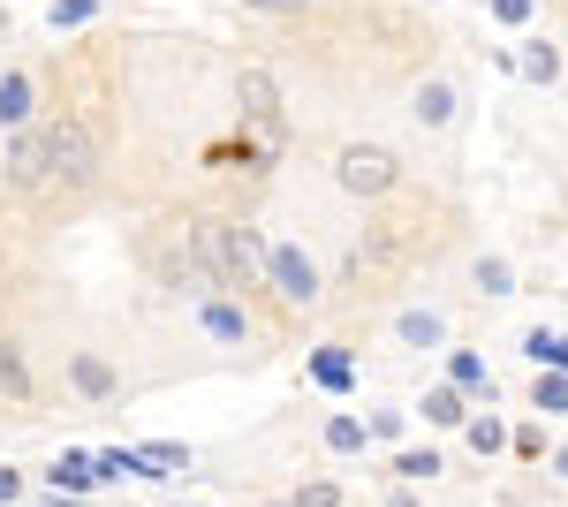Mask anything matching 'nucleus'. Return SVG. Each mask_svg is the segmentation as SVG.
<instances>
[{
	"mask_svg": "<svg viewBox=\"0 0 568 507\" xmlns=\"http://www.w3.org/2000/svg\"><path fill=\"white\" fill-rule=\"evenodd\" d=\"M45 182H53V168H45V122L31 129H16V144H8V190H16V197H39Z\"/></svg>",
	"mask_w": 568,
	"mask_h": 507,
	"instance_id": "obj_7",
	"label": "nucleus"
},
{
	"mask_svg": "<svg viewBox=\"0 0 568 507\" xmlns=\"http://www.w3.org/2000/svg\"><path fill=\"white\" fill-rule=\"evenodd\" d=\"M23 122H31V77L8 69L0 77V129H23Z\"/></svg>",
	"mask_w": 568,
	"mask_h": 507,
	"instance_id": "obj_12",
	"label": "nucleus"
},
{
	"mask_svg": "<svg viewBox=\"0 0 568 507\" xmlns=\"http://www.w3.org/2000/svg\"><path fill=\"white\" fill-rule=\"evenodd\" d=\"M538 409H546V417L568 409V372H538Z\"/></svg>",
	"mask_w": 568,
	"mask_h": 507,
	"instance_id": "obj_22",
	"label": "nucleus"
},
{
	"mask_svg": "<svg viewBox=\"0 0 568 507\" xmlns=\"http://www.w3.org/2000/svg\"><path fill=\"white\" fill-rule=\"evenodd\" d=\"M463 386H425V424H463Z\"/></svg>",
	"mask_w": 568,
	"mask_h": 507,
	"instance_id": "obj_15",
	"label": "nucleus"
},
{
	"mask_svg": "<svg viewBox=\"0 0 568 507\" xmlns=\"http://www.w3.org/2000/svg\"><path fill=\"white\" fill-rule=\"evenodd\" d=\"M45 168H53L45 190H91V182H99V129H91L84 114L45 122Z\"/></svg>",
	"mask_w": 568,
	"mask_h": 507,
	"instance_id": "obj_2",
	"label": "nucleus"
},
{
	"mask_svg": "<svg viewBox=\"0 0 568 507\" xmlns=\"http://www.w3.org/2000/svg\"><path fill=\"white\" fill-rule=\"evenodd\" d=\"M334 182L349 197H387L394 182H402V160H394L387 144H342L334 152Z\"/></svg>",
	"mask_w": 568,
	"mask_h": 507,
	"instance_id": "obj_5",
	"label": "nucleus"
},
{
	"mask_svg": "<svg viewBox=\"0 0 568 507\" xmlns=\"http://www.w3.org/2000/svg\"><path fill=\"white\" fill-rule=\"evenodd\" d=\"M524 348L538 356V364H554V372H568V341H561V334H546V326H538V334H524Z\"/></svg>",
	"mask_w": 568,
	"mask_h": 507,
	"instance_id": "obj_20",
	"label": "nucleus"
},
{
	"mask_svg": "<svg viewBox=\"0 0 568 507\" xmlns=\"http://www.w3.org/2000/svg\"><path fill=\"white\" fill-rule=\"evenodd\" d=\"M364 432H372V439H402V409H379V417L364 424Z\"/></svg>",
	"mask_w": 568,
	"mask_h": 507,
	"instance_id": "obj_27",
	"label": "nucleus"
},
{
	"mask_svg": "<svg viewBox=\"0 0 568 507\" xmlns=\"http://www.w3.org/2000/svg\"><path fill=\"white\" fill-rule=\"evenodd\" d=\"M235 114L258 122V129L281 122V84H273V69H243V77H235Z\"/></svg>",
	"mask_w": 568,
	"mask_h": 507,
	"instance_id": "obj_8",
	"label": "nucleus"
},
{
	"mask_svg": "<svg viewBox=\"0 0 568 507\" xmlns=\"http://www.w3.org/2000/svg\"><path fill=\"white\" fill-rule=\"evenodd\" d=\"M470 281H478L485 296H516V273H508V257H478V273H470Z\"/></svg>",
	"mask_w": 568,
	"mask_h": 507,
	"instance_id": "obj_18",
	"label": "nucleus"
},
{
	"mask_svg": "<svg viewBox=\"0 0 568 507\" xmlns=\"http://www.w3.org/2000/svg\"><path fill=\"white\" fill-rule=\"evenodd\" d=\"M197 265H205V281L213 288H258L265 281V243L258 227H243V220H197Z\"/></svg>",
	"mask_w": 568,
	"mask_h": 507,
	"instance_id": "obj_1",
	"label": "nucleus"
},
{
	"mask_svg": "<svg viewBox=\"0 0 568 507\" xmlns=\"http://www.w3.org/2000/svg\"><path fill=\"white\" fill-rule=\"evenodd\" d=\"M91 16H99V0H53V31H77Z\"/></svg>",
	"mask_w": 568,
	"mask_h": 507,
	"instance_id": "obj_24",
	"label": "nucleus"
},
{
	"mask_svg": "<svg viewBox=\"0 0 568 507\" xmlns=\"http://www.w3.org/2000/svg\"><path fill=\"white\" fill-rule=\"evenodd\" d=\"M493 16H500V23H524V16H530V0H493Z\"/></svg>",
	"mask_w": 568,
	"mask_h": 507,
	"instance_id": "obj_29",
	"label": "nucleus"
},
{
	"mask_svg": "<svg viewBox=\"0 0 568 507\" xmlns=\"http://www.w3.org/2000/svg\"><path fill=\"white\" fill-rule=\"evenodd\" d=\"M144 265H152L160 288H190V281H205V265H197V220H190V212H182V220H160V227L144 235Z\"/></svg>",
	"mask_w": 568,
	"mask_h": 507,
	"instance_id": "obj_3",
	"label": "nucleus"
},
{
	"mask_svg": "<svg viewBox=\"0 0 568 507\" xmlns=\"http://www.w3.org/2000/svg\"><path fill=\"white\" fill-rule=\"evenodd\" d=\"M439 334H447V326H439L433 311H402V341H409V348H439Z\"/></svg>",
	"mask_w": 568,
	"mask_h": 507,
	"instance_id": "obj_17",
	"label": "nucleus"
},
{
	"mask_svg": "<svg viewBox=\"0 0 568 507\" xmlns=\"http://www.w3.org/2000/svg\"><path fill=\"white\" fill-rule=\"evenodd\" d=\"M45 485H53V493H69V500H84L91 485H99V469H91V455H69V463L45 469Z\"/></svg>",
	"mask_w": 568,
	"mask_h": 507,
	"instance_id": "obj_13",
	"label": "nucleus"
},
{
	"mask_svg": "<svg viewBox=\"0 0 568 507\" xmlns=\"http://www.w3.org/2000/svg\"><path fill=\"white\" fill-rule=\"evenodd\" d=\"M439 469H447V463H439L433 447H409V455H394V477H402V485H425V477H439Z\"/></svg>",
	"mask_w": 568,
	"mask_h": 507,
	"instance_id": "obj_16",
	"label": "nucleus"
},
{
	"mask_svg": "<svg viewBox=\"0 0 568 507\" xmlns=\"http://www.w3.org/2000/svg\"><path fill=\"white\" fill-rule=\"evenodd\" d=\"M417 251H425V220H402L394 212V220H372L364 227V243L349 251V273H402Z\"/></svg>",
	"mask_w": 568,
	"mask_h": 507,
	"instance_id": "obj_4",
	"label": "nucleus"
},
{
	"mask_svg": "<svg viewBox=\"0 0 568 507\" xmlns=\"http://www.w3.org/2000/svg\"><path fill=\"white\" fill-rule=\"evenodd\" d=\"M53 507H77V500H53Z\"/></svg>",
	"mask_w": 568,
	"mask_h": 507,
	"instance_id": "obj_32",
	"label": "nucleus"
},
{
	"mask_svg": "<svg viewBox=\"0 0 568 507\" xmlns=\"http://www.w3.org/2000/svg\"><path fill=\"white\" fill-rule=\"evenodd\" d=\"M144 463H160V477H168V469H190V447H175V439H152V447H144Z\"/></svg>",
	"mask_w": 568,
	"mask_h": 507,
	"instance_id": "obj_25",
	"label": "nucleus"
},
{
	"mask_svg": "<svg viewBox=\"0 0 568 507\" xmlns=\"http://www.w3.org/2000/svg\"><path fill=\"white\" fill-rule=\"evenodd\" d=\"M516 69H524V77H538V84H554V69H561V53H554V45H530V53L516 61Z\"/></svg>",
	"mask_w": 568,
	"mask_h": 507,
	"instance_id": "obj_23",
	"label": "nucleus"
},
{
	"mask_svg": "<svg viewBox=\"0 0 568 507\" xmlns=\"http://www.w3.org/2000/svg\"><path fill=\"white\" fill-rule=\"evenodd\" d=\"M251 8H304V0H251Z\"/></svg>",
	"mask_w": 568,
	"mask_h": 507,
	"instance_id": "obj_31",
	"label": "nucleus"
},
{
	"mask_svg": "<svg viewBox=\"0 0 568 507\" xmlns=\"http://www.w3.org/2000/svg\"><path fill=\"white\" fill-rule=\"evenodd\" d=\"M470 447H478V455H500V447H508V432H500L493 417H478V424H470Z\"/></svg>",
	"mask_w": 568,
	"mask_h": 507,
	"instance_id": "obj_26",
	"label": "nucleus"
},
{
	"mask_svg": "<svg viewBox=\"0 0 568 507\" xmlns=\"http://www.w3.org/2000/svg\"><path fill=\"white\" fill-rule=\"evenodd\" d=\"M205 334L213 341H251V311H243V303H205Z\"/></svg>",
	"mask_w": 568,
	"mask_h": 507,
	"instance_id": "obj_14",
	"label": "nucleus"
},
{
	"mask_svg": "<svg viewBox=\"0 0 568 507\" xmlns=\"http://www.w3.org/2000/svg\"><path fill=\"white\" fill-rule=\"evenodd\" d=\"M296 507H342V493H334V485H304V493H296Z\"/></svg>",
	"mask_w": 568,
	"mask_h": 507,
	"instance_id": "obj_28",
	"label": "nucleus"
},
{
	"mask_svg": "<svg viewBox=\"0 0 568 507\" xmlns=\"http://www.w3.org/2000/svg\"><path fill=\"white\" fill-rule=\"evenodd\" d=\"M16 493H23V477H16V469H0V500H16Z\"/></svg>",
	"mask_w": 568,
	"mask_h": 507,
	"instance_id": "obj_30",
	"label": "nucleus"
},
{
	"mask_svg": "<svg viewBox=\"0 0 568 507\" xmlns=\"http://www.w3.org/2000/svg\"><path fill=\"white\" fill-rule=\"evenodd\" d=\"M69 379H77V394H91V402H114V372H106V364H99V356H91V348H77V356H69Z\"/></svg>",
	"mask_w": 568,
	"mask_h": 507,
	"instance_id": "obj_9",
	"label": "nucleus"
},
{
	"mask_svg": "<svg viewBox=\"0 0 568 507\" xmlns=\"http://www.w3.org/2000/svg\"><path fill=\"white\" fill-rule=\"evenodd\" d=\"M0 394L8 402H31V364H23V341L0 334Z\"/></svg>",
	"mask_w": 568,
	"mask_h": 507,
	"instance_id": "obj_10",
	"label": "nucleus"
},
{
	"mask_svg": "<svg viewBox=\"0 0 568 507\" xmlns=\"http://www.w3.org/2000/svg\"><path fill=\"white\" fill-rule=\"evenodd\" d=\"M364 439H372V432H364L356 417H326V447H334V455H356Z\"/></svg>",
	"mask_w": 568,
	"mask_h": 507,
	"instance_id": "obj_19",
	"label": "nucleus"
},
{
	"mask_svg": "<svg viewBox=\"0 0 568 507\" xmlns=\"http://www.w3.org/2000/svg\"><path fill=\"white\" fill-rule=\"evenodd\" d=\"M447 372H455V386H463V394H493V379H485V364L470 356V348H463V356H455Z\"/></svg>",
	"mask_w": 568,
	"mask_h": 507,
	"instance_id": "obj_21",
	"label": "nucleus"
},
{
	"mask_svg": "<svg viewBox=\"0 0 568 507\" xmlns=\"http://www.w3.org/2000/svg\"><path fill=\"white\" fill-rule=\"evenodd\" d=\"M265 281H273V296L288 303V311H311V303L326 296V288H318V265H311L296 243H265Z\"/></svg>",
	"mask_w": 568,
	"mask_h": 507,
	"instance_id": "obj_6",
	"label": "nucleus"
},
{
	"mask_svg": "<svg viewBox=\"0 0 568 507\" xmlns=\"http://www.w3.org/2000/svg\"><path fill=\"white\" fill-rule=\"evenodd\" d=\"M409 114H417L425 129H447V122H455V84H439V77H433V84H417Z\"/></svg>",
	"mask_w": 568,
	"mask_h": 507,
	"instance_id": "obj_11",
	"label": "nucleus"
}]
</instances>
